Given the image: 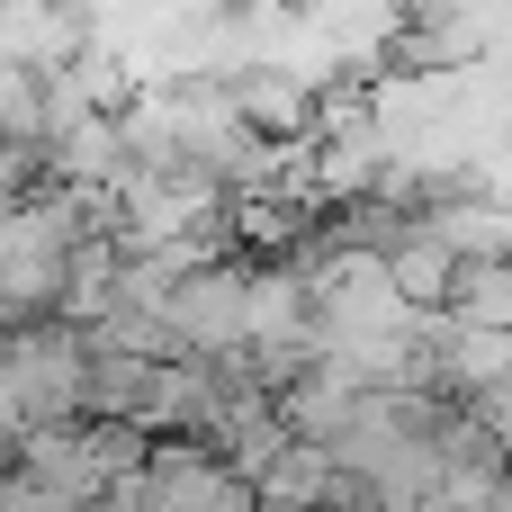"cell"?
Listing matches in <instances>:
<instances>
[{
  "label": "cell",
  "mask_w": 512,
  "mask_h": 512,
  "mask_svg": "<svg viewBox=\"0 0 512 512\" xmlns=\"http://www.w3.org/2000/svg\"><path fill=\"white\" fill-rule=\"evenodd\" d=\"M0 414H9V441L90 423V333L63 324V315L54 324H18L0 342Z\"/></svg>",
  "instance_id": "1"
},
{
  "label": "cell",
  "mask_w": 512,
  "mask_h": 512,
  "mask_svg": "<svg viewBox=\"0 0 512 512\" xmlns=\"http://www.w3.org/2000/svg\"><path fill=\"white\" fill-rule=\"evenodd\" d=\"M117 512H261L252 477H234L207 441H153V468L108 495Z\"/></svg>",
  "instance_id": "2"
},
{
  "label": "cell",
  "mask_w": 512,
  "mask_h": 512,
  "mask_svg": "<svg viewBox=\"0 0 512 512\" xmlns=\"http://www.w3.org/2000/svg\"><path fill=\"white\" fill-rule=\"evenodd\" d=\"M450 315H459L468 333H512V252H486V261H459Z\"/></svg>",
  "instance_id": "3"
}]
</instances>
